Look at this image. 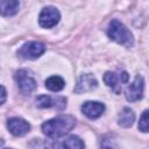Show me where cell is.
Instances as JSON below:
<instances>
[{
  "mask_svg": "<svg viewBox=\"0 0 149 149\" xmlns=\"http://www.w3.org/2000/svg\"><path fill=\"white\" fill-rule=\"evenodd\" d=\"M76 125V120L71 115H59L45 121L42 125V132L52 139L61 137L68 134Z\"/></svg>",
  "mask_w": 149,
  "mask_h": 149,
  "instance_id": "obj_1",
  "label": "cell"
},
{
  "mask_svg": "<svg viewBox=\"0 0 149 149\" xmlns=\"http://www.w3.org/2000/svg\"><path fill=\"white\" fill-rule=\"evenodd\" d=\"M143 86L144 81L141 76H137L132 84L128 85L126 90V98L128 101H137L143 95Z\"/></svg>",
  "mask_w": 149,
  "mask_h": 149,
  "instance_id": "obj_8",
  "label": "cell"
},
{
  "mask_svg": "<svg viewBox=\"0 0 149 149\" xmlns=\"http://www.w3.org/2000/svg\"><path fill=\"white\" fill-rule=\"evenodd\" d=\"M97 86H98V81H97L95 77L91 73H85V74H81L80 78L78 79V83L74 87V92L78 94L85 93V92L92 91Z\"/></svg>",
  "mask_w": 149,
  "mask_h": 149,
  "instance_id": "obj_10",
  "label": "cell"
},
{
  "mask_svg": "<svg viewBox=\"0 0 149 149\" xmlns=\"http://www.w3.org/2000/svg\"><path fill=\"white\" fill-rule=\"evenodd\" d=\"M45 51V47L41 42L30 41L24 43L17 51L19 57L23 59H36Z\"/></svg>",
  "mask_w": 149,
  "mask_h": 149,
  "instance_id": "obj_4",
  "label": "cell"
},
{
  "mask_svg": "<svg viewBox=\"0 0 149 149\" xmlns=\"http://www.w3.org/2000/svg\"><path fill=\"white\" fill-rule=\"evenodd\" d=\"M105 105L99 101H85L81 105V112L90 119H98L102 115Z\"/></svg>",
  "mask_w": 149,
  "mask_h": 149,
  "instance_id": "obj_11",
  "label": "cell"
},
{
  "mask_svg": "<svg viewBox=\"0 0 149 149\" xmlns=\"http://www.w3.org/2000/svg\"><path fill=\"white\" fill-rule=\"evenodd\" d=\"M101 149H120L116 143L114 142V140L112 139H104L101 142Z\"/></svg>",
  "mask_w": 149,
  "mask_h": 149,
  "instance_id": "obj_17",
  "label": "cell"
},
{
  "mask_svg": "<svg viewBox=\"0 0 149 149\" xmlns=\"http://www.w3.org/2000/svg\"><path fill=\"white\" fill-rule=\"evenodd\" d=\"M128 73L126 71H122L120 73L115 72H106L104 74V81L106 83L107 86H109L116 94H119L122 90V85L128 81Z\"/></svg>",
  "mask_w": 149,
  "mask_h": 149,
  "instance_id": "obj_6",
  "label": "cell"
},
{
  "mask_svg": "<svg viewBox=\"0 0 149 149\" xmlns=\"http://www.w3.org/2000/svg\"><path fill=\"white\" fill-rule=\"evenodd\" d=\"M6 149H10V148H6Z\"/></svg>",
  "mask_w": 149,
  "mask_h": 149,
  "instance_id": "obj_19",
  "label": "cell"
},
{
  "mask_svg": "<svg viewBox=\"0 0 149 149\" xmlns=\"http://www.w3.org/2000/svg\"><path fill=\"white\" fill-rule=\"evenodd\" d=\"M139 128H140V130H142L143 133H147V132H148L149 125H148V111H147V109L142 113V115H141V118H140Z\"/></svg>",
  "mask_w": 149,
  "mask_h": 149,
  "instance_id": "obj_16",
  "label": "cell"
},
{
  "mask_svg": "<svg viewBox=\"0 0 149 149\" xmlns=\"http://www.w3.org/2000/svg\"><path fill=\"white\" fill-rule=\"evenodd\" d=\"M107 35L111 40L115 41L119 44H122L125 47H132L134 44V37L130 30L120 21L118 20H112L108 29H107Z\"/></svg>",
  "mask_w": 149,
  "mask_h": 149,
  "instance_id": "obj_2",
  "label": "cell"
},
{
  "mask_svg": "<svg viewBox=\"0 0 149 149\" xmlns=\"http://www.w3.org/2000/svg\"><path fill=\"white\" fill-rule=\"evenodd\" d=\"M134 120H135V114H134V112H133L129 107H125V108L120 112V114H119L118 123H119L121 127L127 128V127H130V126L133 125Z\"/></svg>",
  "mask_w": 149,
  "mask_h": 149,
  "instance_id": "obj_13",
  "label": "cell"
},
{
  "mask_svg": "<svg viewBox=\"0 0 149 149\" xmlns=\"http://www.w3.org/2000/svg\"><path fill=\"white\" fill-rule=\"evenodd\" d=\"M7 99V92H6V88L0 85V105H2Z\"/></svg>",
  "mask_w": 149,
  "mask_h": 149,
  "instance_id": "obj_18",
  "label": "cell"
},
{
  "mask_svg": "<svg viewBox=\"0 0 149 149\" xmlns=\"http://www.w3.org/2000/svg\"><path fill=\"white\" fill-rule=\"evenodd\" d=\"M58 99H52L50 95H40L36 98V106L40 108H48L51 106H55L57 104Z\"/></svg>",
  "mask_w": 149,
  "mask_h": 149,
  "instance_id": "obj_15",
  "label": "cell"
},
{
  "mask_svg": "<svg viewBox=\"0 0 149 149\" xmlns=\"http://www.w3.org/2000/svg\"><path fill=\"white\" fill-rule=\"evenodd\" d=\"M44 149H84L83 141L74 135H70L64 140H49L44 144Z\"/></svg>",
  "mask_w": 149,
  "mask_h": 149,
  "instance_id": "obj_3",
  "label": "cell"
},
{
  "mask_svg": "<svg viewBox=\"0 0 149 149\" xmlns=\"http://www.w3.org/2000/svg\"><path fill=\"white\" fill-rule=\"evenodd\" d=\"M20 2L16 0H0V14L3 16H12L19 12Z\"/></svg>",
  "mask_w": 149,
  "mask_h": 149,
  "instance_id": "obj_12",
  "label": "cell"
},
{
  "mask_svg": "<svg viewBox=\"0 0 149 149\" xmlns=\"http://www.w3.org/2000/svg\"><path fill=\"white\" fill-rule=\"evenodd\" d=\"M17 87L23 94H29L36 88V81L27 70H19L15 74Z\"/></svg>",
  "mask_w": 149,
  "mask_h": 149,
  "instance_id": "obj_7",
  "label": "cell"
},
{
  "mask_svg": "<svg viewBox=\"0 0 149 149\" xmlns=\"http://www.w3.org/2000/svg\"><path fill=\"white\" fill-rule=\"evenodd\" d=\"M64 85H65V81L59 76H51L45 80V87L54 92H58L63 90Z\"/></svg>",
  "mask_w": 149,
  "mask_h": 149,
  "instance_id": "obj_14",
  "label": "cell"
},
{
  "mask_svg": "<svg viewBox=\"0 0 149 149\" xmlns=\"http://www.w3.org/2000/svg\"><path fill=\"white\" fill-rule=\"evenodd\" d=\"M7 128L14 136H23L30 130V125L21 118H10L7 121Z\"/></svg>",
  "mask_w": 149,
  "mask_h": 149,
  "instance_id": "obj_9",
  "label": "cell"
},
{
  "mask_svg": "<svg viewBox=\"0 0 149 149\" xmlns=\"http://www.w3.org/2000/svg\"><path fill=\"white\" fill-rule=\"evenodd\" d=\"M61 19V14L56 7L47 6L42 9L38 16V23L43 28H51L58 23Z\"/></svg>",
  "mask_w": 149,
  "mask_h": 149,
  "instance_id": "obj_5",
  "label": "cell"
}]
</instances>
